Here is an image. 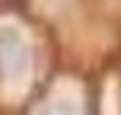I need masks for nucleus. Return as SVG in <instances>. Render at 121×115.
Instances as JSON below:
<instances>
[{"label": "nucleus", "instance_id": "obj_2", "mask_svg": "<svg viewBox=\"0 0 121 115\" xmlns=\"http://www.w3.org/2000/svg\"><path fill=\"white\" fill-rule=\"evenodd\" d=\"M39 115H77V107L66 99H58V101H50L47 107H41Z\"/></svg>", "mask_w": 121, "mask_h": 115}, {"label": "nucleus", "instance_id": "obj_1", "mask_svg": "<svg viewBox=\"0 0 121 115\" xmlns=\"http://www.w3.org/2000/svg\"><path fill=\"white\" fill-rule=\"evenodd\" d=\"M30 66V47L11 28L0 30V79H19Z\"/></svg>", "mask_w": 121, "mask_h": 115}]
</instances>
